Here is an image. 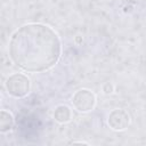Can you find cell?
<instances>
[{"instance_id":"6da1fadb","label":"cell","mask_w":146,"mask_h":146,"mask_svg":"<svg viewBox=\"0 0 146 146\" xmlns=\"http://www.w3.org/2000/svg\"><path fill=\"white\" fill-rule=\"evenodd\" d=\"M62 54L58 34L48 25L30 23L17 29L9 41V56L22 70L44 72L55 66Z\"/></svg>"},{"instance_id":"7a4b0ae2","label":"cell","mask_w":146,"mask_h":146,"mask_svg":"<svg viewBox=\"0 0 146 146\" xmlns=\"http://www.w3.org/2000/svg\"><path fill=\"white\" fill-rule=\"evenodd\" d=\"M30 79L23 73H14L6 81L7 92L15 98H23L30 92Z\"/></svg>"},{"instance_id":"3957f363","label":"cell","mask_w":146,"mask_h":146,"mask_svg":"<svg viewBox=\"0 0 146 146\" xmlns=\"http://www.w3.org/2000/svg\"><path fill=\"white\" fill-rule=\"evenodd\" d=\"M72 104L76 111L86 113L94 110L96 105V96L89 89H80L73 95Z\"/></svg>"},{"instance_id":"277c9868","label":"cell","mask_w":146,"mask_h":146,"mask_svg":"<svg viewBox=\"0 0 146 146\" xmlns=\"http://www.w3.org/2000/svg\"><path fill=\"white\" fill-rule=\"evenodd\" d=\"M107 123L113 130H124L130 123V116L127 111L122 108H115L110 113Z\"/></svg>"},{"instance_id":"5b68a950","label":"cell","mask_w":146,"mask_h":146,"mask_svg":"<svg viewBox=\"0 0 146 146\" xmlns=\"http://www.w3.org/2000/svg\"><path fill=\"white\" fill-rule=\"evenodd\" d=\"M72 117V111L66 105H58L54 111V119L59 123L68 122Z\"/></svg>"},{"instance_id":"8992f818","label":"cell","mask_w":146,"mask_h":146,"mask_svg":"<svg viewBox=\"0 0 146 146\" xmlns=\"http://www.w3.org/2000/svg\"><path fill=\"white\" fill-rule=\"evenodd\" d=\"M14 123H15V120L11 113H9L6 110H2L0 112V131L6 132L11 130L14 127Z\"/></svg>"}]
</instances>
